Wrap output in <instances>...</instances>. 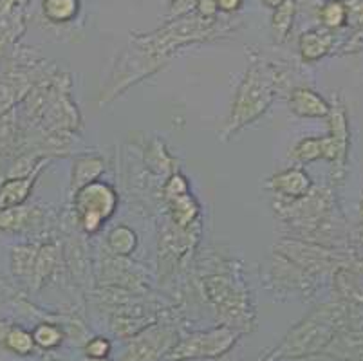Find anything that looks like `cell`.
<instances>
[{
    "label": "cell",
    "mask_w": 363,
    "mask_h": 361,
    "mask_svg": "<svg viewBox=\"0 0 363 361\" xmlns=\"http://www.w3.org/2000/svg\"><path fill=\"white\" fill-rule=\"evenodd\" d=\"M345 6V26L352 29L354 36H352L351 49H356L354 44H363V0H343Z\"/></svg>",
    "instance_id": "e0dca14e"
},
{
    "label": "cell",
    "mask_w": 363,
    "mask_h": 361,
    "mask_svg": "<svg viewBox=\"0 0 363 361\" xmlns=\"http://www.w3.org/2000/svg\"><path fill=\"white\" fill-rule=\"evenodd\" d=\"M104 170V163L98 157H82L76 161L74 170H72V187L78 190L84 188L85 184L94 183V179Z\"/></svg>",
    "instance_id": "9a60e30c"
},
{
    "label": "cell",
    "mask_w": 363,
    "mask_h": 361,
    "mask_svg": "<svg viewBox=\"0 0 363 361\" xmlns=\"http://www.w3.org/2000/svg\"><path fill=\"white\" fill-rule=\"evenodd\" d=\"M118 197L108 184L89 183L76 194L74 206L80 217V224L87 233L100 230L101 223L107 221L116 210Z\"/></svg>",
    "instance_id": "3957f363"
},
{
    "label": "cell",
    "mask_w": 363,
    "mask_h": 361,
    "mask_svg": "<svg viewBox=\"0 0 363 361\" xmlns=\"http://www.w3.org/2000/svg\"><path fill=\"white\" fill-rule=\"evenodd\" d=\"M320 20L328 29H340L345 26V6L343 0H329L320 9Z\"/></svg>",
    "instance_id": "d6986e66"
},
{
    "label": "cell",
    "mask_w": 363,
    "mask_h": 361,
    "mask_svg": "<svg viewBox=\"0 0 363 361\" xmlns=\"http://www.w3.org/2000/svg\"><path fill=\"white\" fill-rule=\"evenodd\" d=\"M0 345H4L13 354L28 356L35 350V340L33 333L26 331L22 326L0 322Z\"/></svg>",
    "instance_id": "8fae6325"
},
{
    "label": "cell",
    "mask_w": 363,
    "mask_h": 361,
    "mask_svg": "<svg viewBox=\"0 0 363 361\" xmlns=\"http://www.w3.org/2000/svg\"><path fill=\"white\" fill-rule=\"evenodd\" d=\"M273 101V78L267 69L253 64L247 69L235 96V104L232 109V118L228 121L226 134L237 132L246 127L266 112Z\"/></svg>",
    "instance_id": "6da1fadb"
},
{
    "label": "cell",
    "mask_w": 363,
    "mask_h": 361,
    "mask_svg": "<svg viewBox=\"0 0 363 361\" xmlns=\"http://www.w3.org/2000/svg\"><path fill=\"white\" fill-rule=\"evenodd\" d=\"M244 0H219V9L223 13H235L242 8Z\"/></svg>",
    "instance_id": "d4e9b609"
},
{
    "label": "cell",
    "mask_w": 363,
    "mask_h": 361,
    "mask_svg": "<svg viewBox=\"0 0 363 361\" xmlns=\"http://www.w3.org/2000/svg\"><path fill=\"white\" fill-rule=\"evenodd\" d=\"M62 331L58 329L52 323H40V326H36L35 331H33V340H35V345H38L40 349H55L62 343Z\"/></svg>",
    "instance_id": "ffe728a7"
},
{
    "label": "cell",
    "mask_w": 363,
    "mask_h": 361,
    "mask_svg": "<svg viewBox=\"0 0 363 361\" xmlns=\"http://www.w3.org/2000/svg\"><path fill=\"white\" fill-rule=\"evenodd\" d=\"M87 361H108L107 357H89Z\"/></svg>",
    "instance_id": "4316f807"
},
{
    "label": "cell",
    "mask_w": 363,
    "mask_h": 361,
    "mask_svg": "<svg viewBox=\"0 0 363 361\" xmlns=\"http://www.w3.org/2000/svg\"><path fill=\"white\" fill-rule=\"evenodd\" d=\"M29 4V0H0V22L11 18Z\"/></svg>",
    "instance_id": "44dd1931"
},
{
    "label": "cell",
    "mask_w": 363,
    "mask_h": 361,
    "mask_svg": "<svg viewBox=\"0 0 363 361\" xmlns=\"http://www.w3.org/2000/svg\"><path fill=\"white\" fill-rule=\"evenodd\" d=\"M300 55L306 62H316L333 51L335 36L331 31H308L298 40Z\"/></svg>",
    "instance_id": "30bf717a"
},
{
    "label": "cell",
    "mask_w": 363,
    "mask_h": 361,
    "mask_svg": "<svg viewBox=\"0 0 363 361\" xmlns=\"http://www.w3.org/2000/svg\"><path fill=\"white\" fill-rule=\"evenodd\" d=\"M85 352L89 357H107V354L111 352V343L105 338H92L85 345Z\"/></svg>",
    "instance_id": "603a6c76"
},
{
    "label": "cell",
    "mask_w": 363,
    "mask_h": 361,
    "mask_svg": "<svg viewBox=\"0 0 363 361\" xmlns=\"http://www.w3.org/2000/svg\"><path fill=\"white\" fill-rule=\"evenodd\" d=\"M80 11V0H42V13L51 24H69Z\"/></svg>",
    "instance_id": "7c38bea8"
},
{
    "label": "cell",
    "mask_w": 363,
    "mask_h": 361,
    "mask_svg": "<svg viewBox=\"0 0 363 361\" xmlns=\"http://www.w3.org/2000/svg\"><path fill=\"white\" fill-rule=\"evenodd\" d=\"M239 334L235 331L220 327V329L208 331V333H197L184 338L168 352V360L184 361L196 360V357H217L232 349L237 342Z\"/></svg>",
    "instance_id": "277c9868"
},
{
    "label": "cell",
    "mask_w": 363,
    "mask_h": 361,
    "mask_svg": "<svg viewBox=\"0 0 363 361\" xmlns=\"http://www.w3.org/2000/svg\"><path fill=\"white\" fill-rule=\"evenodd\" d=\"M333 329H336L335 313L333 311H318L288 334L277 356L296 357L316 352L325 343H329Z\"/></svg>",
    "instance_id": "7a4b0ae2"
},
{
    "label": "cell",
    "mask_w": 363,
    "mask_h": 361,
    "mask_svg": "<svg viewBox=\"0 0 363 361\" xmlns=\"http://www.w3.org/2000/svg\"><path fill=\"white\" fill-rule=\"evenodd\" d=\"M269 187L282 197L300 199L306 197L311 190V179L300 168H289V170L273 175L272 181H269Z\"/></svg>",
    "instance_id": "52a82bcc"
},
{
    "label": "cell",
    "mask_w": 363,
    "mask_h": 361,
    "mask_svg": "<svg viewBox=\"0 0 363 361\" xmlns=\"http://www.w3.org/2000/svg\"><path fill=\"white\" fill-rule=\"evenodd\" d=\"M108 246L114 253L128 255L136 248V233L127 226H118L108 233Z\"/></svg>",
    "instance_id": "ac0fdd59"
},
{
    "label": "cell",
    "mask_w": 363,
    "mask_h": 361,
    "mask_svg": "<svg viewBox=\"0 0 363 361\" xmlns=\"http://www.w3.org/2000/svg\"><path fill=\"white\" fill-rule=\"evenodd\" d=\"M295 13H296V0H286L284 4H280L279 8L273 11L272 29L277 42H284V40L288 38L289 31H291L293 28Z\"/></svg>",
    "instance_id": "4fadbf2b"
},
{
    "label": "cell",
    "mask_w": 363,
    "mask_h": 361,
    "mask_svg": "<svg viewBox=\"0 0 363 361\" xmlns=\"http://www.w3.org/2000/svg\"><path fill=\"white\" fill-rule=\"evenodd\" d=\"M293 157L300 163H311L316 159H328V161H336L340 165L338 148H336L335 139L331 135L302 139L293 150Z\"/></svg>",
    "instance_id": "8992f818"
},
{
    "label": "cell",
    "mask_w": 363,
    "mask_h": 361,
    "mask_svg": "<svg viewBox=\"0 0 363 361\" xmlns=\"http://www.w3.org/2000/svg\"><path fill=\"white\" fill-rule=\"evenodd\" d=\"M197 0H168L170 4V13L176 16L184 15L190 8H196Z\"/></svg>",
    "instance_id": "cb8c5ba5"
},
{
    "label": "cell",
    "mask_w": 363,
    "mask_h": 361,
    "mask_svg": "<svg viewBox=\"0 0 363 361\" xmlns=\"http://www.w3.org/2000/svg\"><path fill=\"white\" fill-rule=\"evenodd\" d=\"M331 119H329V127H331V138L335 139L336 148L340 154V165H343L345 155H347L349 147V128H347V118L342 109H331Z\"/></svg>",
    "instance_id": "5bb4252c"
},
{
    "label": "cell",
    "mask_w": 363,
    "mask_h": 361,
    "mask_svg": "<svg viewBox=\"0 0 363 361\" xmlns=\"http://www.w3.org/2000/svg\"><path fill=\"white\" fill-rule=\"evenodd\" d=\"M172 208V217L177 223V226H186L196 218L197 211H199V206L194 201V197L190 194H181L176 195V197H168Z\"/></svg>",
    "instance_id": "2e32d148"
},
{
    "label": "cell",
    "mask_w": 363,
    "mask_h": 361,
    "mask_svg": "<svg viewBox=\"0 0 363 361\" xmlns=\"http://www.w3.org/2000/svg\"><path fill=\"white\" fill-rule=\"evenodd\" d=\"M260 2H262V4L266 6V8H269V9H273V11H275V9L279 8L280 4H284L286 0H260Z\"/></svg>",
    "instance_id": "484cf974"
},
{
    "label": "cell",
    "mask_w": 363,
    "mask_h": 361,
    "mask_svg": "<svg viewBox=\"0 0 363 361\" xmlns=\"http://www.w3.org/2000/svg\"><path fill=\"white\" fill-rule=\"evenodd\" d=\"M38 174H40V170L26 174L24 177L6 179L4 183L0 184V211L22 206V203L29 197V191L35 187Z\"/></svg>",
    "instance_id": "9c48e42d"
},
{
    "label": "cell",
    "mask_w": 363,
    "mask_h": 361,
    "mask_svg": "<svg viewBox=\"0 0 363 361\" xmlns=\"http://www.w3.org/2000/svg\"><path fill=\"white\" fill-rule=\"evenodd\" d=\"M197 16L203 20H216L219 15V0H197L196 2Z\"/></svg>",
    "instance_id": "7402d4cb"
},
{
    "label": "cell",
    "mask_w": 363,
    "mask_h": 361,
    "mask_svg": "<svg viewBox=\"0 0 363 361\" xmlns=\"http://www.w3.org/2000/svg\"><path fill=\"white\" fill-rule=\"evenodd\" d=\"M289 109L300 118H325L331 112V107L322 96L306 87H298L291 92Z\"/></svg>",
    "instance_id": "ba28073f"
},
{
    "label": "cell",
    "mask_w": 363,
    "mask_h": 361,
    "mask_svg": "<svg viewBox=\"0 0 363 361\" xmlns=\"http://www.w3.org/2000/svg\"><path fill=\"white\" fill-rule=\"evenodd\" d=\"M174 333L168 329L147 331L143 336L136 338L125 350L123 361H156L163 352H170Z\"/></svg>",
    "instance_id": "5b68a950"
}]
</instances>
